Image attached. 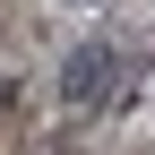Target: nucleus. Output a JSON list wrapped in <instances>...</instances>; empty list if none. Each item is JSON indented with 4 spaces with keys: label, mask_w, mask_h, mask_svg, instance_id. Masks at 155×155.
<instances>
[{
    "label": "nucleus",
    "mask_w": 155,
    "mask_h": 155,
    "mask_svg": "<svg viewBox=\"0 0 155 155\" xmlns=\"http://www.w3.org/2000/svg\"><path fill=\"white\" fill-rule=\"evenodd\" d=\"M112 95H121V52L112 43H69L61 52V104L95 112V104H112Z\"/></svg>",
    "instance_id": "f257e3e1"
},
{
    "label": "nucleus",
    "mask_w": 155,
    "mask_h": 155,
    "mask_svg": "<svg viewBox=\"0 0 155 155\" xmlns=\"http://www.w3.org/2000/svg\"><path fill=\"white\" fill-rule=\"evenodd\" d=\"M69 9H86V0H69Z\"/></svg>",
    "instance_id": "f03ea898"
}]
</instances>
